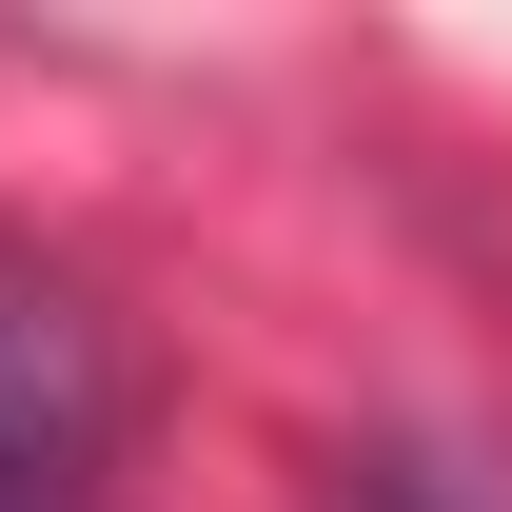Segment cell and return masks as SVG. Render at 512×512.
<instances>
[{
    "instance_id": "cell-1",
    "label": "cell",
    "mask_w": 512,
    "mask_h": 512,
    "mask_svg": "<svg viewBox=\"0 0 512 512\" xmlns=\"http://www.w3.org/2000/svg\"><path fill=\"white\" fill-rule=\"evenodd\" d=\"M0 512H119V355L40 276H0Z\"/></svg>"
}]
</instances>
